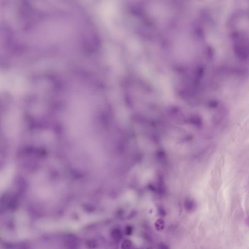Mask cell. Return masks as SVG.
I'll return each mask as SVG.
<instances>
[{"label":"cell","mask_w":249,"mask_h":249,"mask_svg":"<svg viewBox=\"0 0 249 249\" xmlns=\"http://www.w3.org/2000/svg\"><path fill=\"white\" fill-rule=\"evenodd\" d=\"M159 249H170L167 244L161 243L159 244Z\"/></svg>","instance_id":"52a82bcc"},{"label":"cell","mask_w":249,"mask_h":249,"mask_svg":"<svg viewBox=\"0 0 249 249\" xmlns=\"http://www.w3.org/2000/svg\"><path fill=\"white\" fill-rule=\"evenodd\" d=\"M131 247L132 242L128 239L124 241L121 244V249H131Z\"/></svg>","instance_id":"277c9868"},{"label":"cell","mask_w":249,"mask_h":249,"mask_svg":"<svg viewBox=\"0 0 249 249\" xmlns=\"http://www.w3.org/2000/svg\"><path fill=\"white\" fill-rule=\"evenodd\" d=\"M133 227L131 225L126 226L125 228V233L127 236H131L133 233Z\"/></svg>","instance_id":"5b68a950"},{"label":"cell","mask_w":249,"mask_h":249,"mask_svg":"<svg viewBox=\"0 0 249 249\" xmlns=\"http://www.w3.org/2000/svg\"></svg>","instance_id":"ba28073f"},{"label":"cell","mask_w":249,"mask_h":249,"mask_svg":"<svg viewBox=\"0 0 249 249\" xmlns=\"http://www.w3.org/2000/svg\"><path fill=\"white\" fill-rule=\"evenodd\" d=\"M111 236L114 241H119L123 237L121 230L118 228H115L111 232Z\"/></svg>","instance_id":"6da1fadb"},{"label":"cell","mask_w":249,"mask_h":249,"mask_svg":"<svg viewBox=\"0 0 249 249\" xmlns=\"http://www.w3.org/2000/svg\"><path fill=\"white\" fill-rule=\"evenodd\" d=\"M154 228L157 231H162L164 229L165 223L164 220L162 218H159L154 223Z\"/></svg>","instance_id":"7a4b0ae2"},{"label":"cell","mask_w":249,"mask_h":249,"mask_svg":"<svg viewBox=\"0 0 249 249\" xmlns=\"http://www.w3.org/2000/svg\"><path fill=\"white\" fill-rule=\"evenodd\" d=\"M184 207H185V210L188 212H191L195 210L196 209V205L193 201H185Z\"/></svg>","instance_id":"3957f363"},{"label":"cell","mask_w":249,"mask_h":249,"mask_svg":"<svg viewBox=\"0 0 249 249\" xmlns=\"http://www.w3.org/2000/svg\"><path fill=\"white\" fill-rule=\"evenodd\" d=\"M158 213L161 217H164L166 215V212L163 208H160L158 209Z\"/></svg>","instance_id":"8992f818"}]
</instances>
